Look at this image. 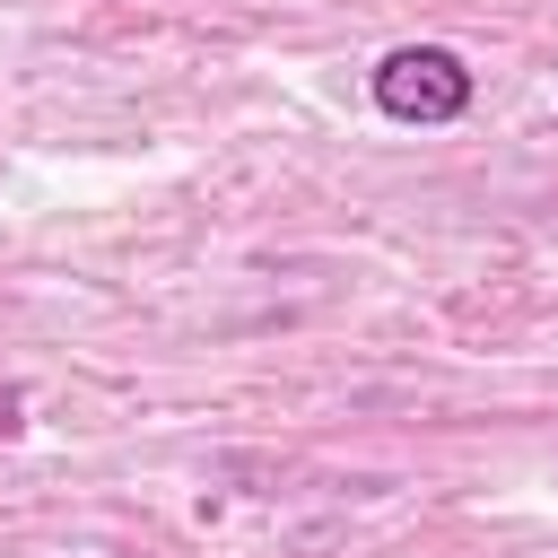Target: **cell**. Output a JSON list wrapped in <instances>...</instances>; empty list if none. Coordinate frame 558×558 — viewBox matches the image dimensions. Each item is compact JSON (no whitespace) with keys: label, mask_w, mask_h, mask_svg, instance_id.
Here are the masks:
<instances>
[{"label":"cell","mask_w":558,"mask_h":558,"mask_svg":"<svg viewBox=\"0 0 558 558\" xmlns=\"http://www.w3.org/2000/svg\"><path fill=\"white\" fill-rule=\"evenodd\" d=\"M375 105L392 122H418V131L427 122H462L471 113V70L445 44H401V52L375 61Z\"/></svg>","instance_id":"6da1fadb"},{"label":"cell","mask_w":558,"mask_h":558,"mask_svg":"<svg viewBox=\"0 0 558 558\" xmlns=\"http://www.w3.org/2000/svg\"><path fill=\"white\" fill-rule=\"evenodd\" d=\"M17 418H26V392H17V384H0V436H9Z\"/></svg>","instance_id":"7a4b0ae2"}]
</instances>
